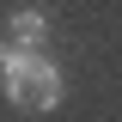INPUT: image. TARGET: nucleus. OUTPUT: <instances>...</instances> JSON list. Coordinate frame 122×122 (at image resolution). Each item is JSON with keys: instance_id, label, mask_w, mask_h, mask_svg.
Here are the masks:
<instances>
[{"instance_id": "nucleus-1", "label": "nucleus", "mask_w": 122, "mask_h": 122, "mask_svg": "<svg viewBox=\"0 0 122 122\" xmlns=\"http://www.w3.org/2000/svg\"><path fill=\"white\" fill-rule=\"evenodd\" d=\"M43 37H49V18L37 12V6H18V12H12V25H6V43L37 49V55H43Z\"/></svg>"}, {"instance_id": "nucleus-2", "label": "nucleus", "mask_w": 122, "mask_h": 122, "mask_svg": "<svg viewBox=\"0 0 122 122\" xmlns=\"http://www.w3.org/2000/svg\"><path fill=\"white\" fill-rule=\"evenodd\" d=\"M55 104H61V67L43 61V67H37V104L30 110H55Z\"/></svg>"}]
</instances>
